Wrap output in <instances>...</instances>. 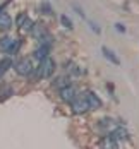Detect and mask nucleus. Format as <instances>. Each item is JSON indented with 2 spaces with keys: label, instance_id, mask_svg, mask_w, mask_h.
<instances>
[{
  "label": "nucleus",
  "instance_id": "nucleus-1",
  "mask_svg": "<svg viewBox=\"0 0 139 149\" xmlns=\"http://www.w3.org/2000/svg\"><path fill=\"white\" fill-rule=\"evenodd\" d=\"M55 72V62L46 57V58L40 60V65H38V70H36V77L38 79H46Z\"/></svg>",
  "mask_w": 139,
  "mask_h": 149
},
{
  "label": "nucleus",
  "instance_id": "nucleus-2",
  "mask_svg": "<svg viewBox=\"0 0 139 149\" xmlns=\"http://www.w3.org/2000/svg\"><path fill=\"white\" fill-rule=\"evenodd\" d=\"M15 72L19 75H29L33 72V62L29 58H21L15 63Z\"/></svg>",
  "mask_w": 139,
  "mask_h": 149
},
{
  "label": "nucleus",
  "instance_id": "nucleus-3",
  "mask_svg": "<svg viewBox=\"0 0 139 149\" xmlns=\"http://www.w3.org/2000/svg\"><path fill=\"white\" fill-rule=\"evenodd\" d=\"M89 110V104H88V101H86V98L84 96H79L76 100L72 101V111L74 113H84V111H88Z\"/></svg>",
  "mask_w": 139,
  "mask_h": 149
},
{
  "label": "nucleus",
  "instance_id": "nucleus-4",
  "mask_svg": "<svg viewBox=\"0 0 139 149\" xmlns=\"http://www.w3.org/2000/svg\"><path fill=\"white\" fill-rule=\"evenodd\" d=\"M60 98L62 101H65V103H72L74 100H76V89L69 84V86H65V88H62L60 89Z\"/></svg>",
  "mask_w": 139,
  "mask_h": 149
},
{
  "label": "nucleus",
  "instance_id": "nucleus-5",
  "mask_svg": "<svg viewBox=\"0 0 139 149\" xmlns=\"http://www.w3.org/2000/svg\"><path fill=\"white\" fill-rule=\"evenodd\" d=\"M82 96L86 98V101H88V104H89V110H96V108L101 106V100H100L93 91H86Z\"/></svg>",
  "mask_w": 139,
  "mask_h": 149
},
{
  "label": "nucleus",
  "instance_id": "nucleus-6",
  "mask_svg": "<svg viewBox=\"0 0 139 149\" xmlns=\"http://www.w3.org/2000/svg\"><path fill=\"white\" fill-rule=\"evenodd\" d=\"M12 28V19H10V15L7 14L3 9H0V29L7 31Z\"/></svg>",
  "mask_w": 139,
  "mask_h": 149
},
{
  "label": "nucleus",
  "instance_id": "nucleus-7",
  "mask_svg": "<svg viewBox=\"0 0 139 149\" xmlns=\"http://www.w3.org/2000/svg\"><path fill=\"white\" fill-rule=\"evenodd\" d=\"M100 148L101 149H119V146H117V141L108 135V137H103V139H101Z\"/></svg>",
  "mask_w": 139,
  "mask_h": 149
},
{
  "label": "nucleus",
  "instance_id": "nucleus-8",
  "mask_svg": "<svg viewBox=\"0 0 139 149\" xmlns=\"http://www.w3.org/2000/svg\"><path fill=\"white\" fill-rule=\"evenodd\" d=\"M12 43H14V40H12V38H9V36L0 38V52H7V53H9V50H10Z\"/></svg>",
  "mask_w": 139,
  "mask_h": 149
},
{
  "label": "nucleus",
  "instance_id": "nucleus-9",
  "mask_svg": "<svg viewBox=\"0 0 139 149\" xmlns=\"http://www.w3.org/2000/svg\"><path fill=\"white\" fill-rule=\"evenodd\" d=\"M110 137H113L115 141H117V139L124 141V139H127V130H125V129H122V127H119V129H115V130L112 132V135H110Z\"/></svg>",
  "mask_w": 139,
  "mask_h": 149
},
{
  "label": "nucleus",
  "instance_id": "nucleus-10",
  "mask_svg": "<svg viewBox=\"0 0 139 149\" xmlns=\"http://www.w3.org/2000/svg\"><path fill=\"white\" fill-rule=\"evenodd\" d=\"M101 52H103V55H105V57H107V58L110 60V62H113L115 65H119V63H120V60L117 58V57L113 55V52H110L107 46H103V48H101Z\"/></svg>",
  "mask_w": 139,
  "mask_h": 149
},
{
  "label": "nucleus",
  "instance_id": "nucleus-11",
  "mask_svg": "<svg viewBox=\"0 0 139 149\" xmlns=\"http://www.w3.org/2000/svg\"><path fill=\"white\" fill-rule=\"evenodd\" d=\"M10 67H12V60H10V58H3V60H2V62H0V77L5 74Z\"/></svg>",
  "mask_w": 139,
  "mask_h": 149
},
{
  "label": "nucleus",
  "instance_id": "nucleus-12",
  "mask_svg": "<svg viewBox=\"0 0 139 149\" xmlns=\"http://www.w3.org/2000/svg\"><path fill=\"white\" fill-rule=\"evenodd\" d=\"M34 57L36 58H40V60H43V58H46L48 57V46H41V48H38L36 52H34Z\"/></svg>",
  "mask_w": 139,
  "mask_h": 149
},
{
  "label": "nucleus",
  "instance_id": "nucleus-13",
  "mask_svg": "<svg viewBox=\"0 0 139 149\" xmlns=\"http://www.w3.org/2000/svg\"><path fill=\"white\" fill-rule=\"evenodd\" d=\"M67 79H64V77H59V79H55V82H53V86H59V88H65V86H69L67 82H65Z\"/></svg>",
  "mask_w": 139,
  "mask_h": 149
},
{
  "label": "nucleus",
  "instance_id": "nucleus-14",
  "mask_svg": "<svg viewBox=\"0 0 139 149\" xmlns=\"http://www.w3.org/2000/svg\"><path fill=\"white\" fill-rule=\"evenodd\" d=\"M60 22L65 26V28H72V21H71L67 15H60Z\"/></svg>",
  "mask_w": 139,
  "mask_h": 149
},
{
  "label": "nucleus",
  "instance_id": "nucleus-15",
  "mask_svg": "<svg viewBox=\"0 0 139 149\" xmlns=\"http://www.w3.org/2000/svg\"><path fill=\"white\" fill-rule=\"evenodd\" d=\"M22 28H24L26 31H31V29H33V21H31V19H26V21H24V24H22Z\"/></svg>",
  "mask_w": 139,
  "mask_h": 149
},
{
  "label": "nucleus",
  "instance_id": "nucleus-16",
  "mask_svg": "<svg viewBox=\"0 0 139 149\" xmlns=\"http://www.w3.org/2000/svg\"><path fill=\"white\" fill-rule=\"evenodd\" d=\"M19 45H21L19 41H14V43H12V46H10V50H9V55H14L15 52H17V48H19Z\"/></svg>",
  "mask_w": 139,
  "mask_h": 149
},
{
  "label": "nucleus",
  "instance_id": "nucleus-17",
  "mask_svg": "<svg viewBox=\"0 0 139 149\" xmlns=\"http://www.w3.org/2000/svg\"><path fill=\"white\" fill-rule=\"evenodd\" d=\"M26 19H28V17H26V14H21L19 17H17V21H15V24H17V26H22V22H24Z\"/></svg>",
  "mask_w": 139,
  "mask_h": 149
},
{
  "label": "nucleus",
  "instance_id": "nucleus-18",
  "mask_svg": "<svg viewBox=\"0 0 139 149\" xmlns=\"http://www.w3.org/2000/svg\"><path fill=\"white\" fill-rule=\"evenodd\" d=\"M115 28H117V31H120V33H125V28H124L122 24H115Z\"/></svg>",
  "mask_w": 139,
  "mask_h": 149
}]
</instances>
